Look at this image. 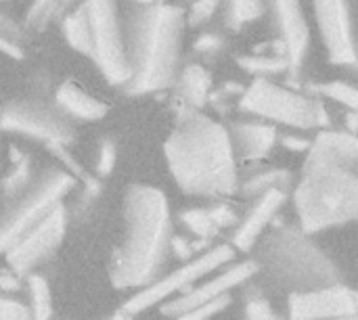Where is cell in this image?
I'll return each instance as SVG.
<instances>
[{
	"label": "cell",
	"mask_w": 358,
	"mask_h": 320,
	"mask_svg": "<svg viewBox=\"0 0 358 320\" xmlns=\"http://www.w3.org/2000/svg\"><path fill=\"white\" fill-rule=\"evenodd\" d=\"M168 170L178 189L193 197H229L237 193V159L229 128L201 109H182L164 145Z\"/></svg>",
	"instance_id": "6da1fadb"
},
{
	"label": "cell",
	"mask_w": 358,
	"mask_h": 320,
	"mask_svg": "<svg viewBox=\"0 0 358 320\" xmlns=\"http://www.w3.org/2000/svg\"><path fill=\"white\" fill-rule=\"evenodd\" d=\"M172 241V220L166 195L149 184H132L124 197V241L109 266L111 283L120 289L151 285Z\"/></svg>",
	"instance_id": "7a4b0ae2"
},
{
	"label": "cell",
	"mask_w": 358,
	"mask_h": 320,
	"mask_svg": "<svg viewBox=\"0 0 358 320\" xmlns=\"http://www.w3.org/2000/svg\"><path fill=\"white\" fill-rule=\"evenodd\" d=\"M132 6L126 42L130 80L124 88L130 94L166 90L180 71L178 65L187 27L185 8L164 0Z\"/></svg>",
	"instance_id": "3957f363"
},
{
	"label": "cell",
	"mask_w": 358,
	"mask_h": 320,
	"mask_svg": "<svg viewBox=\"0 0 358 320\" xmlns=\"http://www.w3.org/2000/svg\"><path fill=\"white\" fill-rule=\"evenodd\" d=\"M296 228H275L258 249V272L283 291L300 293L340 283V270L329 256Z\"/></svg>",
	"instance_id": "277c9868"
},
{
	"label": "cell",
	"mask_w": 358,
	"mask_h": 320,
	"mask_svg": "<svg viewBox=\"0 0 358 320\" xmlns=\"http://www.w3.org/2000/svg\"><path fill=\"white\" fill-rule=\"evenodd\" d=\"M294 205L304 235L344 226L358 214L357 170L315 166L302 168L294 189Z\"/></svg>",
	"instance_id": "5b68a950"
},
{
	"label": "cell",
	"mask_w": 358,
	"mask_h": 320,
	"mask_svg": "<svg viewBox=\"0 0 358 320\" xmlns=\"http://www.w3.org/2000/svg\"><path fill=\"white\" fill-rule=\"evenodd\" d=\"M239 109L262 122L283 124L298 130L329 126L325 105L317 96L281 86L268 78H256L248 88L241 90Z\"/></svg>",
	"instance_id": "8992f818"
},
{
	"label": "cell",
	"mask_w": 358,
	"mask_h": 320,
	"mask_svg": "<svg viewBox=\"0 0 358 320\" xmlns=\"http://www.w3.org/2000/svg\"><path fill=\"white\" fill-rule=\"evenodd\" d=\"M82 6L88 29V59L109 84L126 86L130 80V65L117 0H84Z\"/></svg>",
	"instance_id": "52a82bcc"
},
{
	"label": "cell",
	"mask_w": 358,
	"mask_h": 320,
	"mask_svg": "<svg viewBox=\"0 0 358 320\" xmlns=\"http://www.w3.org/2000/svg\"><path fill=\"white\" fill-rule=\"evenodd\" d=\"M73 187V176L63 170H50L29 187L0 222V256H4V252L13 247L34 224H38L57 203H63L65 195Z\"/></svg>",
	"instance_id": "ba28073f"
},
{
	"label": "cell",
	"mask_w": 358,
	"mask_h": 320,
	"mask_svg": "<svg viewBox=\"0 0 358 320\" xmlns=\"http://www.w3.org/2000/svg\"><path fill=\"white\" fill-rule=\"evenodd\" d=\"M0 128L10 134L42 140L48 149L69 147L76 140V132L61 111L34 101H15L0 109Z\"/></svg>",
	"instance_id": "9c48e42d"
},
{
	"label": "cell",
	"mask_w": 358,
	"mask_h": 320,
	"mask_svg": "<svg viewBox=\"0 0 358 320\" xmlns=\"http://www.w3.org/2000/svg\"><path fill=\"white\" fill-rule=\"evenodd\" d=\"M67 231V212L63 203H57L38 224H34L13 247L4 252L6 264L13 275L27 277L38 266L48 262L63 243Z\"/></svg>",
	"instance_id": "30bf717a"
},
{
	"label": "cell",
	"mask_w": 358,
	"mask_h": 320,
	"mask_svg": "<svg viewBox=\"0 0 358 320\" xmlns=\"http://www.w3.org/2000/svg\"><path fill=\"white\" fill-rule=\"evenodd\" d=\"M233 258H235V249H233L231 245H227V243H224V245H216V247H212L208 254H203V256H199L197 260L185 264L182 268L174 270L172 275H168V277H164V279H155L151 285L143 287V291L136 293L134 298H130V300L124 304L122 310H124L126 314L132 317V314H138V312L151 308L153 304L166 300V298L172 296L174 291H182V293H185V291L189 289L191 283H195L197 279L206 277L208 272L220 268L222 264L231 262Z\"/></svg>",
	"instance_id": "8fae6325"
},
{
	"label": "cell",
	"mask_w": 358,
	"mask_h": 320,
	"mask_svg": "<svg viewBox=\"0 0 358 320\" xmlns=\"http://www.w3.org/2000/svg\"><path fill=\"white\" fill-rule=\"evenodd\" d=\"M313 10L329 61L336 65H355L357 48L348 0H313Z\"/></svg>",
	"instance_id": "7c38bea8"
},
{
	"label": "cell",
	"mask_w": 358,
	"mask_h": 320,
	"mask_svg": "<svg viewBox=\"0 0 358 320\" xmlns=\"http://www.w3.org/2000/svg\"><path fill=\"white\" fill-rule=\"evenodd\" d=\"M357 291L336 283L329 287L289 293V320H331L357 317Z\"/></svg>",
	"instance_id": "4fadbf2b"
},
{
	"label": "cell",
	"mask_w": 358,
	"mask_h": 320,
	"mask_svg": "<svg viewBox=\"0 0 358 320\" xmlns=\"http://www.w3.org/2000/svg\"><path fill=\"white\" fill-rule=\"evenodd\" d=\"M271 8L273 23L279 31V44L289 63V71L298 73L310 48V27L304 15L302 0H264Z\"/></svg>",
	"instance_id": "5bb4252c"
},
{
	"label": "cell",
	"mask_w": 358,
	"mask_h": 320,
	"mask_svg": "<svg viewBox=\"0 0 358 320\" xmlns=\"http://www.w3.org/2000/svg\"><path fill=\"white\" fill-rule=\"evenodd\" d=\"M358 145L357 134L342 130H321L306 149V159L302 168L334 166L357 170Z\"/></svg>",
	"instance_id": "9a60e30c"
},
{
	"label": "cell",
	"mask_w": 358,
	"mask_h": 320,
	"mask_svg": "<svg viewBox=\"0 0 358 320\" xmlns=\"http://www.w3.org/2000/svg\"><path fill=\"white\" fill-rule=\"evenodd\" d=\"M254 275H258V262L256 260H248V262H243V264L227 270L224 275L212 279L210 283L201 285L199 289L185 291L182 298H176L170 304H166L162 308V312L166 317H180V314H185V312H189V310H193V308H197V306H201L206 302H212V300L224 296L229 289L241 285L243 281H248Z\"/></svg>",
	"instance_id": "2e32d148"
},
{
	"label": "cell",
	"mask_w": 358,
	"mask_h": 320,
	"mask_svg": "<svg viewBox=\"0 0 358 320\" xmlns=\"http://www.w3.org/2000/svg\"><path fill=\"white\" fill-rule=\"evenodd\" d=\"M285 199H287V193L281 189H268V191L260 193L256 197L254 205L250 208V212L245 214V218L237 220L239 226L233 235V249L250 252L258 243V239L262 237V233L271 224V220L277 216V212L281 210Z\"/></svg>",
	"instance_id": "e0dca14e"
},
{
	"label": "cell",
	"mask_w": 358,
	"mask_h": 320,
	"mask_svg": "<svg viewBox=\"0 0 358 320\" xmlns=\"http://www.w3.org/2000/svg\"><path fill=\"white\" fill-rule=\"evenodd\" d=\"M229 136L233 143L235 159L241 161H260L271 155L279 140V132L275 124L268 122H237L229 128Z\"/></svg>",
	"instance_id": "ac0fdd59"
},
{
	"label": "cell",
	"mask_w": 358,
	"mask_h": 320,
	"mask_svg": "<svg viewBox=\"0 0 358 320\" xmlns=\"http://www.w3.org/2000/svg\"><path fill=\"white\" fill-rule=\"evenodd\" d=\"M55 103L65 117L80 119V122H99L109 113L107 103L86 92L76 82H63L55 92Z\"/></svg>",
	"instance_id": "d6986e66"
},
{
	"label": "cell",
	"mask_w": 358,
	"mask_h": 320,
	"mask_svg": "<svg viewBox=\"0 0 358 320\" xmlns=\"http://www.w3.org/2000/svg\"><path fill=\"white\" fill-rule=\"evenodd\" d=\"M172 86L176 88L182 105L193 109H203L212 96V75L199 63H191L182 71H178Z\"/></svg>",
	"instance_id": "ffe728a7"
},
{
	"label": "cell",
	"mask_w": 358,
	"mask_h": 320,
	"mask_svg": "<svg viewBox=\"0 0 358 320\" xmlns=\"http://www.w3.org/2000/svg\"><path fill=\"white\" fill-rule=\"evenodd\" d=\"M180 222L191 231V235L201 241H210L220 228L237 224V214L229 205H214L208 210H187L180 214Z\"/></svg>",
	"instance_id": "44dd1931"
},
{
	"label": "cell",
	"mask_w": 358,
	"mask_h": 320,
	"mask_svg": "<svg viewBox=\"0 0 358 320\" xmlns=\"http://www.w3.org/2000/svg\"><path fill=\"white\" fill-rule=\"evenodd\" d=\"M294 187V178L285 170H252L237 180V193L245 197H258L268 189H281L289 193Z\"/></svg>",
	"instance_id": "7402d4cb"
},
{
	"label": "cell",
	"mask_w": 358,
	"mask_h": 320,
	"mask_svg": "<svg viewBox=\"0 0 358 320\" xmlns=\"http://www.w3.org/2000/svg\"><path fill=\"white\" fill-rule=\"evenodd\" d=\"M239 67H243L248 73L256 75V78H268V75H277L283 71H289V63L285 59L283 52H254V54H243L237 59Z\"/></svg>",
	"instance_id": "603a6c76"
},
{
	"label": "cell",
	"mask_w": 358,
	"mask_h": 320,
	"mask_svg": "<svg viewBox=\"0 0 358 320\" xmlns=\"http://www.w3.org/2000/svg\"><path fill=\"white\" fill-rule=\"evenodd\" d=\"M29 291V314L31 320H50L52 317V296L46 279L38 272L25 277Z\"/></svg>",
	"instance_id": "cb8c5ba5"
},
{
	"label": "cell",
	"mask_w": 358,
	"mask_h": 320,
	"mask_svg": "<svg viewBox=\"0 0 358 320\" xmlns=\"http://www.w3.org/2000/svg\"><path fill=\"white\" fill-rule=\"evenodd\" d=\"M63 36L73 50L88 57V29H86V15L82 4L69 10L67 17L63 19Z\"/></svg>",
	"instance_id": "d4e9b609"
},
{
	"label": "cell",
	"mask_w": 358,
	"mask_h": 320,
	"mask_svg": "<svg viewBox=\"0 0 358 320\" xmlns=\"http://www.w3.org/2000/svg\"><path fill=\"white\" fill-rule=\"evenodd\" d=\"M266 10L264 0H227V21L229 27L241 29L243 25L256 21Z\"/></svg>",
	"instance_id": "484cf974"
},
{
	"label": "cell",
	"mask_w": 358,
	"mask_h": 320,
	"mask_svg": "<svg viewBox=\"0 0 358 320\" xmlns=\"http://www.w3.org/2000/svg\"><path fill=\"white\" fill-rule=\"evenodd\" d=\"M310 92L317 96H327L344 107H348L350 111L358 109V94L357 88L348 82L336 80V82H321V84H310Z\"/></svg>",
	"instance_id": "4316f807"
},
{
	"label": "cell",
	"mask_w": 358,
	"mask_h": 320,
	"mask_svg": "<svg viewBox=\"0 0 358 320\" xmlns=\"http://www.w3.org/2000/svg\"><path fill=\"white\" fill-rule=\"evenodd\" d=\"M29 180H31V163L27 159V155H23L19 161H15L13 170L6 174V178L2 180V193L4 197H17L23 191L29 189Z\"/></svg>",
	"instance_id": "83f0119b"
},
{
	"label": "cell",
	"mask_w": 358,
	"mask_h": 320,
	"mask_svg": "<svg viewBox=\"0 0 358 320\" xmlns=\"http://www.w3.org/2000/svg\"><path fill=\"white\" fill-rule=\"evenodd\" d=\"M65 2L67 0H31L25 17V25L31 29H44L48 21L63 8Z\"/></svg>",
	"instance_id": "f1b7e54d"
},
{
	"label": "cell",
	"mask_w": 358,
	"mask_h": 320,
	"mask_svg": "<svg viewBox=\"0 0 358 320\" xmlns=\"http://www.w3.org/2000/svg\"><path fill=\"white\" fill-rule=\"evenodd\" d=\"M222 0H193L191 2V8L185 10V19H187V25H201L206 21H210L214 17V13L220 8Z\"/></svg>",
	"instance_id": "f546056e"
},
{
	"label": "cell",
	"mask_w": 358,
	"mask_h": 320,
	"mask_svg": "<svg viewBox=\"0 0 358 320\" xmlns=\"http://www.w3.org/2000/svg\"><path fill=\"white\" fill-rule=\"evenodd\" d=\"M229 296L224 293V296H220V298H216V300H212V302H206V304H201V306H197V308H193V310H189V312H185V314H180L178 320H208L212 319L214 314H218V312H222L227 306H229Z\"/></svg>",
	"instance_id": "4dcf8cb0"
},
{
	"label": "cell",
	"mask_w": 358,
	"mask_h": 320,
	"mask_svg": "<svg viewBox=\"0 0 358 320\" xmlns=\"http://www.w3.org/2000/svg\"><path fill=\"white\" fill-rule=\"evenodd\" d=\"M115 157H117L115 143L111 138H103V143L99 147V157H96V174L99 176H109L113 172Z\"/></svg>",
	"instance_id": "1f68e13d"
},
{
	"label": "cell",
	"mask_w": 358,
	"mask_h": 320,
	"mask_svg": "<svg viewBox=\"0 0 358 320\" xmlns=\"http://www.w3.org/2000/svg\"><path fill=\"white\" fill-rule=\"evenodd\" d=\"M0 320H31V314L21 302L0 296Z\"/></svg>",
	"instance_id": "d6a6232c"
},
{
	"label": "cell",
	"mask_w": 358,
	"mask_h": 320,
	"mask_svg": "<svg viewBox=\"0 0 358 320\" xmlns=\"http://www.w3.org/2000/svg\"><path fill=\"white\" fill-rule=\"evenodd\" d=\"M0 36L8 38V40H15V42H21L23 36H25V27L19 21H15L10 15L0 10Z\"/></svg>",
	"instance_id": "836d02e7"
},
{
	"label": "cell",
	"mask_w": 358,
	"mask_h": 320,
	"mask_svg": "<svg viewBox=\"0 0 358 320\" xmlns=\"http://www.w3.org/2000/svg\"><path fill=\"white\" fill-rule=\"evenodd\" d=\"M222 46H224V40H222L220 36H216V34H203V36H199V38L195 40L193 50L199 52V54H208V57H210V54L220 52Z\"/></svg>",
	"instance_id": "e575fe53"
},
{
	"label": "cell",
	"mask_w": 358,
	"mask_h": 320,
	"mask_svg": "<svg viewBox=\"0 0 358 320\" xmlns=\"http://www.w3.org/2000/svg\"><path fill=\"white\" fill-rule=\"evenodd\" d=\"M245 320H277L264 300H254L245 308Z\"/></svg>",
	"instance_id": "d590c367"
},
{
	"label": "cell",
	"mask_w": 358,
	"mask_h": 320,
	"mask_svg": "<svg viewBox=\"0 0 358 320\" xmlns=\"http://www.w3.org/2000/svg\"><path fill=\"white\" fill-rule=\"evenodd\" d=\"M0 52L2 54H6V57H10V59H23V46H21V42H15V40H8V38H2L0 36Z\"/></svg>",
	"instance_id": "8d00e7d4"
},
{
	"label": "cell",
	"mask_w": 358,
	"mask_h": 320,
	"mask_svg": "<svg viewBox=\"0 0 358 320\" xmlns=\"http://www.w3.org/2000/svg\"><path fill=\"white\" fill-rule=\"evenodd\" d=\"M283 147L292 149V151H300V153H306L310 140L308 138H302V136H283Z\"/></svg>",
	"instance_id": "74e56055"
},
{
	"label": "cell",
	"mask_w": 358,
	"mask_h": 320,
	"mask_svg": "<svg viewBox=\"0 0 358 320\" xmlns=\"http://www.w3.org/2000/svg\"><path fill=\"white\" fill-rule=\"evenodd\" d=\"M19 287H21V281H19L17 275H13V272H8V275L0 272V291H17Z\"/></svg>",
	"instance_id": "f35d334b"
},
{
	"label": "cell",
	"mask_w": 358,
	"mask_h": 320,
	"mask_svg": "<svg viewBox=\"0 0 358 320\" xmlns=\"http://www.w3.org/2000/svg\"><path fill=\"white\" fill-rule=\"evenodd\" d=\"M130 4H138V6H143V4H153V2H157V0H128Z\"/></svg>",
	"instance_id": "ab89813d"
},
{
	"label": "cell",
	"mask_w": 358,
	"mask_h": 320,
	"mask_svg": "<svg viewBox=\"0 0 358 320\" xmlns=\"http://www.w3.org/2000/svg\"><path fill=\"white\" fill-rule=\"evenodd\" d=\"M331 320H357V317H348V319H331Z\"/></svg>",
	"instance_id": "60d3db41"
},
{
	"label": "cell",
	"mask_w": 358,
	"mask_h": 320,
	"mask_svg": "<svg viewBox=\"0 0 358 320\" xmlns=\"http://www.w3.org/2000/svg\"><path fill=\"white\" fill-rule=\"evenodd\" d=\"M0 2H10V0H0Z\"/></svg>",
	"instance_id": "b9f144b4"
},
{
	"label": "cell",
	"mask_w": 358,
	"mask_h": 320,
	"mask_svg": "<svg viewBox=\"0 0 358 320\" xmlns=\"http://www.w3.org/2000/svg\"><path fill=\"white\" fill-rule=\"evenodd\" d=\"M0 132H2V128H0Z\"/></svg>",
	"instance_id": "7bdbcfd3"
}]
</instances>
